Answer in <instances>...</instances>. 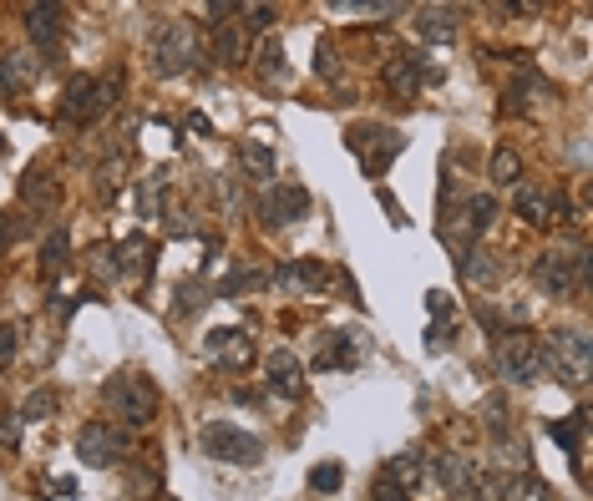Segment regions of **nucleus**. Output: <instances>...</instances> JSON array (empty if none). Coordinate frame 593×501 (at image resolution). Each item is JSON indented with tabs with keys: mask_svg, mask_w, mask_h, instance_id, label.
<instances>
[{
	"mask_svg": "<svg viewBox=\"0 0 593 501\" xmlns=\"http://www.w3.org/2000/svg\"><path fill=\"white\" fill-rule=\"evenodd\" d=\"M107 405L122 431H142L158 415V380L153 375H112L107 380Z\"/></svg>",
	"mask_w": 593,
	"mask_h": 501,
	"instance_id": "f257e3e1",
	"label": "nucleus"
},
{
	"mask_svg": "<svg viewBox=\"0 0 593 501\" xmlns=\"http://www.w3.org/2000/svg\"><path fill=\"white\" fill-rule=\"evenodd\" d=\"M112 102H117V81H107V76H71L66 92H61V122L87 127V122H97Z\"/></svg>",
	"mask_w": 593,
	"mask_h": 501,
	"instance_id": "f03ea898",
	"label": "nucleus"
},
{
	"mask_svg": "<svg viewBox=\"0 0 593 501\" xmlns=\"http://www.w3.org/2000/svg\"><path fill=\"white\" fill-rule=\"evenodd\" d=\"M497 370L512 385H538L543 380V345L533 334H497Z\"/></svg>",
	"mask_w": 593,
	"mask_h": 501,
	"instance_id": "7ed1b4c3",
	"label": "nucleus"
},
{
	"mask_svg": "<svg viewBox=\"0 0 593 501\" xmlns=\"http://www.w3.org/2000/svg\"><path fill=\"white\" fill-rule=\"evenodd\" d=\"M543 370H553L573 390L588 385V334L583 329H558L553 340L543 345Z\"/></svg>",
	"mask_w": 593,
	"mask_h": 501,
	"instance_id": "20e7f679",
	"label": "nucleus"
},
{
	"mask_svg": "<svg viewBox=\"0 0 593 501\" xmlns=\"http://www.w3.org/2000/svg\"><path fill=\"white\" fill-rule=\"evenodd\" d=\"M350 152L360 157V167L370 178H381L386 167L396 162V152H401V132L396 127H381V122H360V127H350Z\"/></svg>",
	"mask_w": 593,
	"mask_h": 501,
	"instance_id": "39448f33",
	"label": "nucleus"
},
{
	"mask_svg": "<svg viewBox=\"0 0 593 501\" xmlns=\"http://www.w3.org/2000/svg\"><path fill=\"white\" fill-rule=\"evenodd\" d=\"M198 56H203V46H198V31L188 21H168L153 41V71L158 76H178V71L198 66Z\"/></svg>",
	"mask_w": 593,
	"mask_h": 501,
	"instance_id": "423d86ee",
	"label": "nucleus"
},
{
	"mask_svg": "<svg viewBox=\"0 0 593 501\" xmlns=\"http://www.w3.org/2000/svg\"><path fill=\"white\" fill-rule=\"evenodd\" d=\"M203 451L213 461H229V466H254L264 456V441L239 431V426H224V421H208L203 426Z\"/></svg>",
	"mask_w": 593,
	"mask_h": 501,
	"instance_id": "0eeeda50",
	"label": "nucleus"
},
{
	"mask_svg": "<svg viewBox=\"0 0 593 501\" xmlns=\"http://www.w3.org/2000/svg\"><path fill=\"white\" fill-rule=\"evenodd\" d=\"M122 456H127V431H122V426L87 421V426L77 431V461H82V466L107 471V466H117Z\"/></svg>",
	"mask_w": 593,
	"mask_h": 501,
	"instance_id": "6e6552de",
	"label": "nucleus"
},
{
	"mask_svg": "<svg viewBox=\"0 0 593 501\" xmlns=\"http://www.w3.org/2000/svg\"><path fill=\"white\" fill-rule=\"evenodd\" d=\"M305 213H310V193L294 188V183H274L259 198V223H269V228H289V223H300Z\"/></svg>",
	"mask_w": 593,
	"mask_h": 501,
	"instance_id": "1a4fd4ad",
	"label": "nucleus"
},
{
	"mask_svg": "<svg viewBox=\"0 0 593 501\" xmlns=\"http://www.w3.org/2000/svg\"><path fill=\"white\" fill-rule=\"evenodd\" d=\"M203 355L213 365H224V370H244L254 360V340H249L244 329H213L208 340H203Z\"/></svg>",
	"mask_w": 593,
	"mask_h": 501,
	"instance_id": "9d476101",
	"label": "nucleus"
},
{
	"mask_svg": "<svg viewBox=\"0 0 593 501\" xmlns=\"http://www.w3.org/2000/svg\"><path fill=\"white\" fill-rule=\"evenodd\" d=\"M441 491H452L457 501H477V466H467L462 456H431V471H426Z\"/></svg>",
	"mask_w": 593,
	"mask_h": 501,
	"instance_id": "9b49d317",
	"label": "nucleus"
},
{
	"mask_svg": "<svg viewBox=\"0 0 593 501\" xmlns=\"http://www.w3.org/2000/svg\"><path fill=\"white\" fill-rule=\"evenodd\" d=\"M583 269H588V264H583V254H578V259H563V254H543V259L533 264V279H538V289H543V294L563 299V294L573 289V279H578Z\"/></svg>",
	"mask_w": 593,
	"mask_h": 501,
	"instance_id": "f8f14e48",
	"label": "nucleus"
},
{
	"mask_svg": "<svg viewBox=\"0 0 593 501\" xmlns=\"http://www.w3.org/2000/svg\"><path fill=\"white\" fill-rule=\"evenodd\" d=\"M269 395H279V400H305V365L294 360L289 350H274V355H269Z\"/></svg>",
	"mask_w": 593,
	"mask_h": 501,
	"instance_id": "ddd939ff",
	"label": "nucleus"
},
{
	"mask_svg": "<svg viewBox=\"0 0 593 501\" xmlns=\"http://www.w3.org/2000/svg\"><path fill=\"white\" fill-rule=\"evenodd\" d=\"M517 213H523V223H533V228H548L563 213V198L538 188V183H517Z\"/></svg>",
	"mask_w": 593,
	"mask_h": 501,
	"instance_id": "4468645a",
	"label": "nucleus"
},
{
	"mask_svg": "<svg viewBox=\"0 0 593 501\" xmlns=\"http://www.w3.org/2000/svg\"><path fill=\"white\" fill-rule=\"evenodd\" d=\"M61 16H66L61 6H26V36H31L41 51H56V46H61V31H66Z\"/></svg>",
	"mask_w": 593,
	"mask_h": 501,
	"instance_id": "2eb2a0df",
	"label": "nucleus"
},
{
	"mask_svg": "<svg viewBox=\"0 0 593 501\" xmlns=\"http://www.w3.org/2000/svg\"><path fill=\"white\" fill-rule=\"evenodd\" d=\"M269 279H274L279 289H320V284L330 279V264H325V259H294V264H279Z\"/></svg>",
	"mask_w": 593,
	"mask_h": 501,
	"instance_id": "dca6fc26",
	"label": "nucleus"
},
{
	"mask_svg": "<svg viewBox=\"0 0 593 501\" xmlns=\"http://www.w3.org/2000/svg\"><path fill=\"white\" fill-rule=\"evenodd\" d=\"M421 71H426V61H416V56H391L386 61V87L401 97V102H411L416 92H421Z\"/></svg>",
	"mask_w": 593,
	"mask_h": 501,
	"instance_id": "f3484780",
	"label": "nucleus"
},
{
	"mask_svg": "<svg viewBox=\"0 0 593 501\" xmlns=\"http://www.w3.org/2000/svg\"><path fill=\"white\" fill-rule=\"evenodd\" d=\"M497 501H553V491L533 471H512V476L497 481Z\"/></svg>",
	"mask_w": 593,
	"mask_h": 501,
	"instance_id": "a211bd4d",
	"label": "nucleus"
},
{
	"mask_svg": "<svg viewBox=\"0 0 593 501\" xmlns=\"http://www.w3.org/2000/svg\"><path fill=\"white\" fill-rule=\"evenodd\" d=\"M345 365H360V340L355 334H330V350L315 355V370H345Z\"/></svg>",
	"mask_w": 593,
	"mask_h": 501,
	"instance_id": "6ab92c4d",
	"label": "nucleus"
},
{
	"mask_svg": "<svg viewBox=\"0 0 593 501\" xmlns=\"http://www.w3.org/2000/svg\"><path fill=\"white\" fill-rule=\"evenodd\" d=\"M21 203H26V208H41V213L56 208V203H61L56 178H51V173H26V178H21Z\"/></svg>",
	"mask_w": 593,
	"mask_h": 501,
	"instance_id": "aec40b11",
	"label": "nucleus"
},
{
	"mask_svg": "<svg viewBox=\"0 0 593 501\" xmlns=\"http://www.w3.org/2000/svg\"><path fill=\"white\" fill-rule=\"evenodd\" d=\"M213 61L218 66H244V31L239 26L218 21V31H213Z\"/></svg>",
	"mask_w": 593,
	"mask_h": 501,
	"instance_id": "412c9836",
	"label": "nucleus"
},
{
	"mask_svg": "<svg viewBox=\"0 0 593 501\" xmlns=\"http://www.w3.org/2000/svg\"><path fill=\"white\" fill-rule=\"evenodd\" d=\"M487 173L497 188H517V178H523V162H517L512 147H492V162H487Z\"/></svg>",
	"mask_w": 593,
	"mask_h": 501,
	"instance_id": "4be33fe9",
	"label": "nucleus"
},
{
	"mask_svg": "<svg viewBox=\"0 0 593 501\" xmlns=\"http://www.w3.org/2000/svg\"><path fill=\"white\" fill-rule=\"evenodd\" d=\"M239 157H244V167H249V173L254 178H274V147L269 142H259V137H249V142H239Z\"/></svg>",
	"mask_w": 593,
	"mask_h": 501,
	"instance_id": "5701e85b",
	"label": "nucleus"
},
{
	"mask_svg": "<svg viewBox=\"0 0 593 501\" xmlns=\"http://www.w3.org/2000/svg\"><path fill=\"white\" fill-rule=\"evenodd\" d=\"M416 31L447 41V36L457 31V11H447V6H441V11H436V6H421V11H416Z\"/></svg>",
	"mask_w": 593,
	"mask_h": 501,
	"instance_id": "b1692460",
	"label": "nucleus"
},
{
	"mask_svg": "<svg viewBox=\"0 0 593 501\" xmlns=\"http://www.w3.org/2000/svg\"><path fill=\"white\" fill-rule=\"evenodd\" d=\"M66 254H71V233L66 228H51V238L41 243V274L66 269Z\"/></svg>",
	"mask_w": 593,
	"mask_h": 501,
	"instance_id": "393cba45",
	"label": "nucleus"
},
{
	"mask_svg": "<svg viewBox=\"0 0 593 501\" xmlns=\"http://www.w3.org/2000/svg\"><path fill=\"white\" fill-rule=\"evenodd\" d=\"M416 461H421L416 451L391 456V461H386V481H391V486H401V491H406V486H416V481H421V466H416Z\"/></svg>",
	"mask_w": 593,
	"mask_h": 501,
	"instance_id": "a878e982",
	"label": "nucleus"
},
{
	"mask_svg": "<svg viewBox=\"0 0 593 501\" xmlns=\"http://www.w3.org/2000/svg\"><path fill=\"white\" fill-rule=\"evenodd\" d=\"M117 259H122V269H117V274H122V279H137V274L147 269V264H142V259H147V238H142V233H132V238L117 248Z\"/></svg>",
	"mask_w": 593,
	"mask_h": 501,
	"instance_id": "bb28decb",
	"label": "nucleus"
},
{
	"mask_svg": "<svg viewBox=\"0 0 593 501\" xmlns=\"http://www.w3.org/2000/svg\"><path fill=\"white\" fill-rule=\"evenodd\" d=\"M254 61H259V71H264V76L284 81V41H279V36H264V41H259V51H254Z\"/></svg>",
	"mask_w": 593,
	"mask_h": 501,
	"instance_id": "cd10ccee",
	"label": "nucleus"
},
{
	"mask_svg": "<svg viewBox=\"0 0 593 501\" xmlns=\"http://www.w3.org/2000/svg\"><path fill=\"white\" fill-rule=\"evenodd\" d=\"M462 279L467 284H492L497 279V264L487 254H477V248H462Z\"/></svg>",
	"mask_w": 593,
	"mask_h": 501,
	"instance_id": "c85d7f7f",
	"label": "nucleus"
},
{
	"mask_svg": "<svg viewBox=\"0 0 593 501\" xmlns=\"http://www.w3.org/2000/svg\"><path fill=\"white\" fill-rule=\"evenodd\" d=\"M340 481H345V471H340L335 461H320V466L310 471V486H315V491H325V496H330V491H340Z\"/></svg>",
	"mask_w": 593,
	"mask_h": 501,
	"instance_id": "c756f323",
	"label": "nucleus"
},
{
	"mask_svg": "<svg viewBox=\"0 0 593 501\" xmlns=\"http://www.w3.org/2000/svg\"><path fill=\"white\" fill-rule=\"evenodd\" d=\"M239 16H244L239 31H269L274 26V6H239Z\"/></svg>",
	"mask_w": 593,
	"mask_h": 501,
	"instance_id": "7c9ffc66",
	"label": "nucleus"
},
{
	"mask_svg": "<svg viewBox=\"0 0 593 501\" xmlns=\"http://www.w3.org/2000/svg\"><path fill=\"white\" fill-rule=\"evenodd\" d=\"M0 446H6V451H21V415H16V410L0 415Z\"/></svg>",
	"mask_w": 593,
	"mask_h": 501,
	"instance_id": "2f4dec72",
	"label": "nucleus"
},
{
	"mask_svg": "<svg viewBox=\"0 0 593 501\" xmlns=\"http://www.w3.org/2000/svg\"><path fill=\"white\" fill-rule=\"evenodd\" d=\"M315 66H320V76H340V61H335V46L330 41L315 46Z\"/></svg>",
	"mask_w": 593,
	"mask_h": 501,
	"instance_id": "473e14b6",
	"label": "nucleus"
},
{
	"mask_svg": "<svg viewBox=\"0 0 593 501\" xmlns=\"http://www.w3.org/2000/svg\"><path fill=\"white\" fill-rule=\"evenodd\" d=\"M21 92V76H16V66L0 56V97H16Z\"/></svg>",
	"mask_w": 593,
	"mask_h": 501,
	"instance_id": "72a5a7b5",
	"label": "nucleus"
},
{
	"mask_svg": "<svg viewBox=\"0 0 593 501\" xmlns=\"http://www.w3.org/2000/svg\"><path fill=\"white\" fill-rule=\"evenodd\" d=\"M51 410H56V395H51V390H41V395L26 400V415H31V421H41V415H51Z\"/></svg>",
	"mask_w": 593,
	"mask_h": 501,
	"instance_id": "f704fd0d",
	"label": "nucleus"
},
{
	"mask_svg": "<svg viewBox=\"0 0 593 501\" xmlns=\"http://www.w3.org/2000/svg\"><path fill=\"white\" fill-rule=\"evenodd\" d=\"M11 360H16V329L0 324V365H11Z\"/></svg>",
	"mask_w": 593,
	"mask_h": 501,
	"instance_id": "c9c22d12",
	"label": "nucleus"
},
{
	"mask_svg": "<svg viewBox=\"0 0 593 501\" xmlns=\"http://www.w3.org/2000/svg\"><path fill=\"white\" fill-rule=\"evenodd\" d=\"M426 304H431V314H436L441 324H447V319H452V294H431Z\"/></svg>",
	"mask_w": 593,
	"mask_h": 501,
	"instance_id": "e433bc0d",
	"label": "nucleus"
},
{
	"mask_svg": "<svg viewBox=\"0 0 593 501\" xmlns=\"http://www.w3.org/2000/svg\"><path fill=\"white\" fill-rule=\"evenodd\" d=\"M376 501H411V496H406L401 486H391V481L381 476V481H376Z\"/></svg>",
	"mask_w": 593,
	"mask_h": 501,
	"instance_id": "4c0bfd02",
	"label": "nucleus"
},
{
	"mask_svg": "<svg viewBox=\"0 0 593 501\" xmlns=\"http://www.w3.org/2000/svg\"><path fill=\"white\" fill-rule=\"evenodd\" d=\"M11 152V142H6V132H0V157H6Z\"/></svg>",
	"mask_w": 593,
	"mask_h": 501,
	"instance_id": "58836bf2",
	"label": "nucleus"
}]
</instances>
